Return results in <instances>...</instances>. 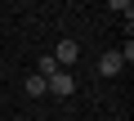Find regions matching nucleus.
<instances>
[{"label": "nucleus", "mask_w": 134, "mask_h": 121, "mask_svg": "<svg viewBox=\"0 0 134 121\" xmlns=\"http://www.w3.org/2000/svg\"><path fill=\"white\" fill-rule=\"evenodd\" d=\"M45 90H54L58 99H67V94L76 90V81H72V72H63V67H58V72H54V76L45 81Z\"/></svg>", "instance_id": "obj_2"}, {"label": "nucleus", "mask_w": 134, "mask_h": 121, "mask_svg": "<svg viewBox=\"0 0 134 121\" xmlns=\"http://www.w3.org/2000/svg\"><path fill=\"white\" fill-rule=\"evenodd\" d=\"M49 58H54V63H58L63 72H67V67H72V63H76V58H81V45H76V40H58Z\"/></svg>", "instance_id": "obj_1"}, {"label": "nucleus", "mask_w": 134, "mask_h": 121, "mask_svg": "<svg viewBox=\"0 0 134 121\" xmlns=\"http://www.w3.org/2000/svg\"><path fill=\"white\" fill-rule=\"evenodd\" d=\"M121 67H125V58H121V49H112V54H103V58H98V72H103V76H116Z\"/></svg>", "instance_id": "obj_3"}, {"label": "nucleus", "mask_w": 134, "mask_h": 121, "mask_svg": "<svg viewBox=\"0 0 134 121\" xmlns=\"http://www.w3.org/2000/svg\"><path fill=\"white\" fill-rule=\"evenodd\" d=\"M23 90H27L31 99H40V94H45V76H36V72H31V76L23 81Z\"/></svg>", "instance_id": "obj_4"}]
</instances>
